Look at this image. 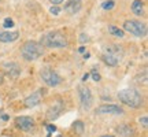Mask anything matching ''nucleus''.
I'll use <instances>...</instances> for the list:
<instances>
[{
    "instance_id": "obj_1",
    "label": "nucleus",
    "mask_w": 148,
    "mask_h": 137,
    "mask_svg": "<svg viewBox=\"0 0 148 137\" xmlns=\"http://www.w3.org/2000/svg\"><path fill=\"white\" fill-rule=\"evenodd\" d=\"M40 44L48 48H64L67 47V38L60 32H51L41 37Z\"/></svg>"
},
{
    "instance_id": "obj_2",
    "label": "nucleus",
    "mask_w": 148,
    "mask_h": 137,
    "mask_svg": "<svg viewBox=\"0 0 148 137\" xmlns=\"http://www.w3.org/2000/svg\"><path fill=\"white\" fill-rule=\"evenodd\" d=\"M21 53L26 60H36L44 53V48L37 41H26L22 45Z\"/></svg>"
},
{
    "instance_id": "obj_3",
    "label": "nucleus",
    "mask_w": 148,
    "mask_h": 137,
    "mask_svg": "<svg viewBox=\"0 0 148 137\" xmlns=\"http://www.w3.org/2000/svg\"><path fill=\"white\" fill-rule=\"evenodd\" d=\"M118 97H119V100H121L123 104L129 105V107H132V108H137V107H140V105L143 104V97H141V95L134 89L119 90Z\"/></svg>"
},
{
    "instance_id": "obj_4",
    "label": "nucleus",
    "mask_w": 148,
    "mask_h": 137,
    "mask_svg": "<svg viewBox=\"0 0 148 137\" xmlns=\"http://www.w3.org/2000/svg\"><path fill=\"white\" fill-rule=\"evenodd\" d=\"M123 30L132 33L136 37H145V34H147V26H145V23H141V22H138V21H133V19L125 21Z\"/></svg>"
},
{
    "instance_id": "obj_5",
    "label": "nucleus",
    "mask_w": 148,
    "mask_h": 137,
    "mask_svg": "<svg viewBox=\"0 0 148 137\" xmlns=\"http://www.w3.org/2000/svg\"><path fill=\"white\" fill-rule=\"evenodd\" d=\"M40 75H41V79L48 86H58V85L62 82V77H60L56 71L51 70V68H44V70H41Z\"/></svg>"
},
{
    "instance_id": "obj_6",
    "label": "nucleus",
    "mask_w": 148,
    "mask_h": 137,
    "mask_svg": "<svg viewBox=\"0 0 148 137\" xmlns=\"http://www.w3.org/2000/svg\"><path fill=\"white\" fill-rule=\"evenodd\" d=\"M79 100H81V105L84 110H89L93 97H92V92L89 88H79Z\"/></svg>"
},
{
    "instance_id": "obj_7",
    "label": "nucleus",
    "mask_w": 148,
    "mask_h": 137,
    "mask_svg": "<svg viewBox=\"0 0 148 137\" xmlns=\"http://www.w3.org/2000/svg\"><path fill=\"white\" fill-rule=\"evenodd\" d=\"M96 112L97 114H116V115H119V114H123V110L115 104H101L96 108Z\"/></svg>"
},
{
    "instance_id": "obj_8",
    "label": "nucleus",
    "mask_w": 148,
    "mask_h": 137,
    "mask_svg": "<svg viewBox=\"0 0 148 137\" xmlns=\"http://www.w3.org/2000/svg\"><path fill=\"white\" fill-rule=\"evenodd\" d=\"M15 122H16V126L19 127L21 130H25V132L30 130L33 127V125H34V121L30 116H18L15 119Z\"/></svg>"
},
{
    "instance_id": "obj_9",
    "label": "nucleus",
    "mask_w": 148,
    "mask_h": 137,
    "mask_svg": "<svg viewBox=\"0 0 148 137\" xmlns=\"http://www.w3.org/2000/svg\"><path fill=\"white\" fill-rule=\"evenodd\" d=\"M41 97H42V92H41V90H37V92L32 93L29 97H26L25 104H26V107H36L37 104H40Z\"/></svg>"
},
{
    "instance_id": "obj_10",
    "label": "nucleus",
    "mask_w": 148,
    "mask_h": 137,
    "mask_svg": "<svg viewBox=\"0 0 148 137\" xmlns=\"http://www.w3.org/2000/svg\"><path fill=\"white\" fill-rule=\"evenodd\" d=\"M81 1L82 0H69V3L64 5V11H67L69 14H75L81 10Z\"/></svg>"
},
{
    "instance_id": "obj_11",
    "label": "nucleus",
    "mask_w": 148,
    "mask_h": 137,
    "mask_svg": "<svg viewBox=\"0 0 148 137\" xmlns=\"http://www.w3.org/2000/svg\"><path fill=\"white\" fill-rule=\"evenodd\" d=\"M19 33L18 32H0V41L1 42H12L18 40Z\"/></svg>"
},
{
    "instance_id": "obj_12",
    "label": "nucleus",
    "mask_w": 148,
    "mask_h": 137,
    "mask_svg": "<svg viewBox=\"0 0 148 137\" xmlns=\"http://www.w3.org/2000/svg\"><path fill=\"white\" fill-rule=\"evenodd\" d=\"M62 103L60 101H56V103H53V105H51V108L48 110V119H55V118H58L59 112L62 111Z\"/></svg>"
},
{
    "instance_id": "obj_13",
    "label": "nucleus",
    "mask_w": 148,
    "mask_h": 137,
    "mask_svg": "<svg viewBox=\"0 0 148 137\" xmlns=\"http://www.w3.org/2000/svg\"><path fill=\"white\" fill-rule=\"evenodd\" d=\"M132 11L133 14L141 16L144 15V1L143 0H134L132 3Z\"/></svg>"
},
{
    "instance_id": "obj_14",
    "label": "nucleus",
    "mask_w": 148,
    "mask_h": 137,
    "mask_svg": "<svg viewBox=\"0 0 148 137\" xmlns=\"http://www.w3.org/2000/svg\"><path fill=\"white\" fill-rule=\"evenodd\" d=\"M101 59H103V62L106 64H108V66H111V67H114V66H116L118 64V58L116 56H114V55H111V53H104L103 56H101Z\"/></svg>"
},
{
    "instance_id": "obj_15",
    "label": "nucleus",
    "mask_w": 148,
    "mask_h": 137,
    "mask_svg": "<svg viewBox=\"0 0 148 137\" xmlns=\"http://www.w3.org/2000/svg\"><path fill=\"white\" fill-rule=\"evenodd\" d=\"M108 32H110L112 36L119 37V38H121V37H123V34H125L122 29H119V27H116V26H112V25H111V26H108Z\"/></svg>"
},
{
    "instance_id": "obj_16",
    "label": "nucleus",
    "mask_w": 148,
    "mask_h": 137,
    "mask_svg": "<svg viewBox=\"0 0 148 137\" xmlns=\"http://www.w3.org/2000/svg\"><path fill=\"white\" fill-rule=\"evenodd\" d=\"M114 5H115V1H114V0H107V1H104V3L101 4V7H103L104 10H112Z\"/></svg>"
},
{
    "instance_id": "obj_17",
    "label": "nucleus",
    "mask_w": 148,
    "mask_h": 137,
    "mask_svg": "<svg viewBox=\"0 0 148 137\" xmlns=\"http://www.w3.org/2000/svg\"><path fill=\"white\" fill-rule=\"evenodd\" d=\"M74 129H75L79 134H82V133H84V123H82L81 121L74 122Z\"/></svg>"
},
{
    "instance_id": "obj_18",
    "label": "nucleus",
    "mask_w": 148,
    "mask_h": 137,
    "mask_svg": "<svg viewBox=\"0 0 148 137\" xmlns=\"http://www.w3.org/2000/svg\"><path fill=\"white\" fill-rule=\"evenodd\" d=\"M3 26H4L5 29H10V27L14 26V21H12L11 18H5L4 22H3Z\"/></svg>"
},
{
    "instance_id": "obj_19",
    "label": "nucleus",
    "mask_w": 148,
    "mask_h": 137,
    "mask_svg": "<svg viewBox=\"0 0 148 137\" xmlns=\"http://www.w3.org/2000/svg\"><path fill=\"white\" fill-rule=\"evenodd\" d=\"M49 12H51L52 15H59V12H60V8H59L58 5H52V7H51V10H49Z\"/></svg>"
},
{
    "instance_id": "obj_20",
    "label": "nucleus",
    "mask_w": 148,
    "mask_h": 137,
    "mask_svg": "<svg viewBox=\"0 0 148 137\" xmlns=\"http://www.w3.org/2000/svg\"><path fill=\"white\" fill-rule=\"evenodd\" d=\"M47 132L51 134V133H53V132H56V126L55 125H48L47 126Z\"/></svg>"
},
{
    "instance_id": "obj_21",
    "label": "nucleus",
    "mask_w": 148,
    "mask_h": 137,
    "mask_svg": "<svg viewBox=\"0 0 148 137\" xmlns=\"http://www.w3.org/2000/svg\"><path fill=\"white\" fill-rule=\"evenodd\" d=\"M92 78H93V81H100V74L96 73V71H92Z\"/></svg>"
},
{
    "instance_id": "obj_22",
    "label": "nucleus",
    "mask_w": 148,
    "mask_h": 137,
    "mask_svg": "<svg viewBox=\"0 0 148 137\" xmlns=\"http://www.w3.org/2000/svg\"><path fill=\"white\" fill-rule=\"evenodd\" d=\"M147 122H148L147 116H143V118H140V123H141L143 126H147Z\"/></svg>"
},
{
    "instance_id": "obj_23",
    "label": "nucleus",
    "mask_w": 148,
    "mask_h": 137,
    "mask_svg": "<svg viewBox=\"0 0 148 137\" xmlns=\"http://www.w3.org/2000/svg\"><path fill=\"white\" fill-rule=\"evenodd\" d=\"M49 1H51L53 5H58V4H60V3H63V0H49Z\"/></svg>"
},
{
    "instance_id": "obj_24",
    "label": "nucleus",
    "mask_w": 148,
    "mask_h": 137,
    "mask_svg": "<svg viewBox=\"0 0 148 137\" xmlns=\"http://www.w3.org/2000/svg\"><path fill=\"white\" fill-rule=\"evenodd\" d=\"M79 41H81V42H85V41H88V37L85 36V34H81V37H79Z\"/></svg>"
},
{
    "instance_id": "obj_25",
    "label": "nucleus",
    "mask_w": 148,
    "mask_h": 137,
    "mask_svg": "<svg viewBox=\"0 0 148 137\" xmlns=\"http://www.w3.org/2000/svg\"><path fill=\"white\" fill-rule=\"evenodd\" d=\"M88 78H89V74L86 73V74H84V77H82V81H86Z\"/></svg>"
},
{
    "instance_id": "obj_26",
    "label": "nucleus",
    "mask_w": 148,
    "mask_h": 137,
    "mask_svg": "<svg viewBox=\"0 0 148 137\" xmlns=\"http://www.w3.org/2000/svg\"><path fill=\"white\" fill-rule=\"evenodd\" d=\"M78 51H79V52H84V51H85V47H79Z\"/></svg>"
},
{
    "instance_id": "obj_27",
    "label": "nucleus",
    "mask_w": 148,
    "mask_h": 137,
    "mask_svg": "<svg viewBox=\"0 0 148 137\" xmlns=\"http://www.w3.org/2000/svg\"><path fill=\"white\" fill-rule=\"evenodd\" d=\"M88 58H89V53L86 52V53H85V55H84V59H88Z\"/></svg>"
},
{
    "instance_id": "obj_28",
    "label": "nucleus",
    "mask_w": 148,
    "mask_h": 137,
    "mask_svg": "<svg viewBox=\"0 0 148 137\" xmlns=\"http://www.w3.org/2000/svg\"><path fill=\"white\" fill-rule=\"evenodd\" d=\"M100 137H112V136H110V134H104V136H100Z\"/></svg>"
},
{
    "instance_id": "obj_29",
    "label": "nucleus",
    "mask_w": 148,
    "mask_h": 137,
    "mask_svg": "<svg viewBox=\"0 0 148 137\" xmlns=\"http://www.w3.org/2000/svg\"><path fill=\"white\" fill-rule=\"evenodd\" d=\"M58 137H62V136H58Z\"/></svg>"
}]
</instances>
